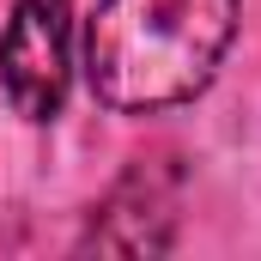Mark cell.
<instances>
[{
  "label": "cell",
  "instance_id": "7a4b0ae2",
  "mask_svg": "<svg viewBox=\"0 0 261 261\" xmlns=\"http://www.w3.org/2000/svg\"><path fill=\"white\" fill-rule=\"evenodd\" d=\"M67 31L73 0H12V18L0 31V85L31 122L61 116L67 103Z\"/></svg>",
  "mask_w": 261,
  "mask_h": 261
},
{
  "label": "cell",
  "instance_id": "6da1fadb",
  "mask_svg": "<svg viewBox=\"0 0 261 261\" xmlns=\"http://www.w3.org/2000/svg\"><path fill=\"white\" fill-rule=\"evenodd\" d=\"M231 37L237 0H103L85 31V73L97 103L152 116L206 91Z\"/></svg>",
  "mask_w": 261,
  "mask_h": 261
}]
</instances>
